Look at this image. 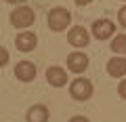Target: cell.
<instances>
[{
	"mask_svg": "<svg viewBox=\"0 0 126 122\" xmlns=\"http://www.w3.org/2000/svg\"><path fill=\"white\" fill-rule=\"evenodd\" d=\"M46 25L50 32H65L72 25V13L65 6H53L46 13Z\"/></svg>",
	"mask_w": 126,
	"mask_h": 122,
	"instance_id": "cell-1",
	"label": "cell"
},
{
	"mask_svg": "<svg viewBox=\"0 0 126 122\" xmlns=\"http://www.w3.org/2000/svg\"><path fill=\"white\" fill-rule=\"evenodd\" d=\"M9 21H11V25L17 27V30H27V27H32L34 21H36V13H34V9H30L27 4H19V6H15V9L11 11Z\"/></svg>",
	"mask_w": 126,
	"mask_h": 122,
	"instance_id": "cell-2",
	"label": "cell"
},
{
	"mask_svg": "<svg viewBox=\"0 0 126 122\" xmlns=\"http://www.w3.org/2000/svg\"><path fill=\"white\" fill-rule=\"evenodd\" d=\"M93 93H94V84L84 76H78L69 82V97L80 101V103L82 101H88L93 97Z\"/></svg>",
	"mask_w": 126,
	"mask_h": 122,
	"instance_id": "cell-3",
	"label": "cell"
},
{
	"mask_svg": "<svg viewBox=\"0 0 126 122\" xmlns=\"http://www.w3.org/2000/svg\"><path fill=\"white\" fill-rule=\"evenodd\" d=\"M113 34H116V23H113L111 19H107V17L94 19L93 25H90V36L97 38V40H101V42L113 38Z\"/></svg>",
	"mask_w": 126,
	"mask_h": 122,
	"instance_id": "cell-4",
	"label": "cell"
},
{
	"mask_svg": "<svg viewBox=\"0 0 126 122\" xmlns=\"http://www.w3.org/2000/svg\"><path fill=\"white\" fill-rule=\"evenodd\" d=\"M67 44L74 49H86L90 44V32L82 25H69L67 30Z\"/></svg>",
	"mask_w": 126,
	"mask_h": 122,
	"instance_id": "cell-5",
	"label": "cell"
},
{
	"mask_svg": "<svg viewBox=\"0 0 126 122\" xmlns=\"http://www.w3.org/2000/svg\"><path fill=\"white\" fill-rule=\"evenodd\" d=\"M88 55L86 53H82L80 49L78 51H72V53L67 55V61H65V65H67V70L69 72H74V74H78V76H82V74L88 70Z\"/></svg>",
	"mask_w": 126,
	"mask_h": 122,
	"instance_id": "cell-6",
	"label": "cell"
},
{
	"mask_svg": "<svg viewBox=\"0 0 126 122\" xmlns=\"http://www.w3.org/2000/svg\"><path fill=\"white\" fill-rule=\"evenodd\" d=\"M38 46V36L30 30H21V32L15 36V49L19 53H32V51Z\"/></svg>",
	"mask_w": 126,
	"mask_h": 122,
	"instance_id": "cell-7",
	"label": "cell"
},
{
	"mask_svg": "<svg viewBox=\"0 0 126 122\" xmlns=\"http://www.w3.org/2000/svg\"><path fill=\"white\" fill-rule=\"evenodd\" d=\"M46 82H48L53 88H61V86L67 84V70H63L61 65H50V68H46V74H44Z\"/></svg>",
	"mask_w": 126,
	"mask_h": 122,
	"instance_id": "cell-8",
	"label": "cell"
},
{
	"mask_svg": "<svg viewBox=\"0 0 126 122\" xmlns=\"http://www.w3.org/2000/svg\"><path fill=\"white\" fill-rule=\"evenodd\" d=\"M36 74H38L36 65L32 63V61H27V59H21L15 65V78L19 82H34L36 80Z\"/></svg>",
	"mask_w": 126,
	"mask_h": 122,
	"instance_id": "cell-9",
	"label": "cell"
},
{
	"mask_svg": "<svg viewBox=\"0 0 126 122\" xmlns=\"http://www.w3.org/2000/svg\"><path fill=\"white\" fill-rule=\"evenodd\" d=\"M48 118H50V109L44 103H34L25 112V122H48Z\"/></svg>",
	"mask_w": 126,
	"mask_h": 122,
	"instance_id": "cell-10",
	"label": "cell"
},
{
	"mask_svg": "<svg viewBox=\"0 0 126 122\" xmlns=\"http://www.w3.org/2000/svg\"><path fill=\"white\" fill-rule=\"evenodd\" d=\"M105 68H107V74L111 78H124L126 76V57L124 55H113Z\"/></svg>",
	"mask_w": 126,
	"mask_h": 122,
	"instance_id": "cell-11",
	"label": "cell"
},
{
	"mask_svg": "<svg viewBox=\"0 0 126 122\" xmlns=\"http://www.w3.org/2000/svg\"><path fill=\"white\" fill-rule=\"evenodd\" d=\"M111 51L113 55H124L126 57V34H116L111 38Z\"/></svg>",
	"mask_w": 126,
	"mask_h": 122,
	"instance_id": "cell-12",
	"label": "cell"
},
{
	"mask_svg": "<svg viewBox=\"0 0 126 122\" xmlns=\"http://www.w3.org/2000/svg\"><path fill=\"white\" fill-rule=\"evenodd\" d=\"M11 61V53L6 51V46H2L0 44V68H4L6 63Z\"/></svg>",
	"mask_w": 126,
	"mask_h": 122,
	"instance_id": "cell-13",
	"label": "cell"
},
{
	"mask_svg": "<svg viewBox=\"0 0 126 122\" xmlns=\"http://www.w3.org/2000/svg\"><path fill=\"white\" fill-rule=\"evenodd\" d=\"M118 95H120V99L126 101V76L120 78V82H118Z\"/></svg>",
	"mask_w": 126,
	"mask_h": 122,
	"instance_id": "cell-14",
	"label": "cell"
},
{
	"mask_svg": "<svg viewBox=\"0 0 126 122\" xmlns=\"http://www.w3.org/2000/svg\"><path fill=\"white\" fill-rule=\"evenodd\" d=\"M118 23H120V25L126 30V4L120 6V11H118Z\"/></svg>",
	"mask_w": 126,
	"mask_h": 122,
	"instance_id": "cell-15",
	"label": "cell"
},
{
	"mask_svg": "<svg viewBox=\"0 0 126 122\" xmlns=\"http://www.w3.org/2000/svg\"><path fill=\"white\" fill-rule=\"evenodd\" d=\"M67 122H90V120H88L86 116H72Z\"/></svg>",
	"mask_w": 126,
	"mask_h": 122,
	"instance_id": "cell-16",
	"label": "cell"
},
{
	"mask_svg": "<svg viewBox=\"0 0 126 122\" xmlns=\"http://www.w3.org/2000/svg\"><path fill=\"white\" fill-rule=\"evenodd\" d=\"M6 4H11V6H19V4H25L27 0H4Z\"/></svg>",
	"mask_w": 126,
	"mask_h": 122,
	"instance_id": "cell-17",
	"label": "cell"
},
{
	"mask_svg": "<svg viewBox=\"0 0 126 122\" xmlns=\"http://www.w3.org/2000/svg\"><path fill=\"white\" fill-rule=\"evenodd\" d=\"M74 2H76L78 6H88L90 2H93V0H74Z\"/></svg>",
	"mask_w": 126,
	"mask_h": 122,
	"instance_id": "cell-18",
	"label": "cell"
}]
</instances>
